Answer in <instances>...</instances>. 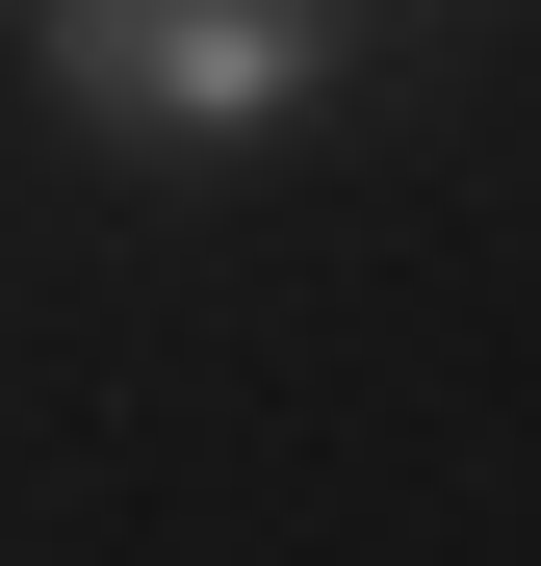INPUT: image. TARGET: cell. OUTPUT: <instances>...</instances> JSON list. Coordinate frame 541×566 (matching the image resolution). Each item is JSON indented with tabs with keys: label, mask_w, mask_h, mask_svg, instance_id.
<instances>
[{
	"label": "cell",
	"mask_w": 541,
	"mask_h": 566,
	"mask_svg": "<svg viewBox=\"0 0 541 566\" xmlns=\"http://www.w3.org/2000/svg\"><path fill=\"white\" fill-rule=\"evenodd\" d=\"M52 104H104V129H284L310 104V77H335V27H310V0H52Z\"/></svg>",
	"instance_id": "6da1fadb"
}]
</instances>
